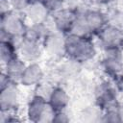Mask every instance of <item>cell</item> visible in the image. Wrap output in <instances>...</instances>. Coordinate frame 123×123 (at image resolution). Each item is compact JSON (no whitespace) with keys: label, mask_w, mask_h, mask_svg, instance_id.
Here are the masks:
<instances>
[{"label":"cell","mask_w":123,"mask_h":123,"mask_svg":"<svg viewBox=\"0 0 123 123\" xmlns=\"http://www.w3.org/2000/svg\"><path fill=\"white\" fill-rule=\"evenodd\" d=\"M81 64L82 63L67 58V61H65L64 62H61V64L57 68V71L61 76H62V78H71L79 74Z\"/></svg>","instance_id":"obj_16"},{"label":"cell","mask_w":123,"mask_h":123,"mask_svg":"<svg viewBox=\"0 0 123 123\" xmlns=\"http://www.w3.org/2000/svg\"><path fill=\"white\" fill-rule=\"evenodd\" d=\"M69 99L70 97L64 88L61 86H54L47 100L55 112H57L65 110L69 104Z\"/></svg>","instance_id":"obj_13"},{"label":"cell","mask_w":123,"mask_h":123,"mask_svg":"<svg viewBox=\"0 0 123 123\" xmlns=\"http://www.w3.org/2000/svg\"><path fill=\"white\" fill-rule=\"evenodd\" d=\"M26 65L27 62L20 57H17L3 65V72L9 77L12 82L19 84L20 78L24 72Z\"/></svg>","instance_id":"obj_14"},{"label":"cell","mask_w":123,"mask_h":123,"mask_svg":"<svg viewBox=\"0 0 123 123\" xmlns=\"http://www.w3.org/2000/svg\"><path fill=\"white\" fill-rule=\"evenodd\" d=\"M18 55L26 62H34L41 56L43 46L42 42L27 36L17 39L15 41Z\"/></svg>","instance_id":"obj_5"},{"label":"cell","mask_w":123,"mask_h":123,"mask_svg":"<svg viewBox=\"0 0 123 123\" xmlns=\"http://www.w3.org/2000/svg\"><path fill=\"white\" fill-rule=\"evenodd\" d=\"M12 11L9 0H0V14H5Z\"/></svg>","instance_id":"obj_20"},{"label":"cell","mask_w":123,"mask_h":123,"mask_svg":"<svg viewBox=\"0 0 123 123\" xmlns=\"http://www.w3.org/2000/svg\"><path fill=\"white\" fill-rule=\"evenodd\" d=\"M97 36L103 50H121L123 48L122 27L108 23Z\"/></svg>","instance_id":"obj_4"},{"label":"cell","mask_w":123,"mask_h":123,"mask_svg":"<svg viewBox=\"0 0 123 123\" xmlns=\"http://www.w3.org/2000/svg\"><path fill=\"white\" fill-rule=\"evenodd\" d=\"M76 15L77 12L70 8H62L54 12L52 16V22L55 30L65 35L69 34Z\"/></svg>","instance_id":"obj_10"},{"label":"cell","mask_w":123,"mask_h":123,"mask_svg":"<svg viewBox=\"0 0 123 123\" xmlns=\"http://www.w3.org/2000/svg\"><path fill=\"white\" fill-rule=\"evenodd\" d=\"M9 2L12 11L23 13V12L26 10L28 5L31 3V0H9Z\"/></svg>","instance_id":"obj_17"},{"label":"cell","mask_w":123,"mask_h":123,"mask_svg":"<svg viewBox=\"0 0 123 123\" xmlns=\"http://www.w3.org/2000/svg\"><path fill=\"white\" fill-rule=\"evenodd\" d=\"M95 99L97 106L102 111H108L116 108V90L115 87L108 83L102 82L95 88Z\"/></svg>","instance_id":"obj_6"},{"label":"cell","mask_w":123,"mask_h":123,"mask_svg":"<svg viewBox=\"0 0 123 123\" xmlns=\"http://www.w3.org/2000/svg\"><path fill=\"white\" fill-rule=\"evenodd\" d=\"M19 105V89L17 83H10L1 88L0 108L1 112H15Z\"/></svg>","instance_id":"obj_7"},{"label":"cell","mask_w":123,"mask_h":123,"mask_svg":"<svg viewBox=\"0 0 123 123\" xmlns=\"http://www.w3.org/2000/svg\"><path fill=\"white\" fill-rule=\"evenodd\" d=\"M55 111L49 105L48 100L39 94H35L29 100L26 114L29 120L34 122H53Z\"/></svg>","instance_id":"obj_3"},{"label":"cell","mask_w":123,"mask_h":123,"mask_svg":"<svg viewBox=\"0 0 123 123\" xmlns=\"http://www.w3.org/2000/svg\"><path fill=\"white\" fill-rule=\"evenodd\" d=\"M64 0H45L44 4L48 7L51 12H54L62 8H63Z\"/></svg>","instance_id":"obj_18"},{"label":"cell","mask_w":123,"mask_h":123,"mask_svg":"<svg viewBox=\"0 0 123 123\" xmlns=\"http://www.w3.org/2000/svg\"><path fill=\"white\" fill-rule=\"evenodd\" d=\"M23 13L11 11L1 15V40H14L25 37L29 25Z\"/></svg>","instance_id":"obj_2"},{"label":"cell","mask_w":123,"mask_h":123,"mask_svg":"<svg viewBox=\"0 0 123 123\" xmlns=\"http://www.w3.org/2000/svg\"><path fill=\"white\" fill-rule=\"evenodd\" d=\"M67 121H69V117L64 112V111H57L53 118V122H67Z\"/></svg>","instance_id":"obj_19"},{"label":"cell","mask_w":123,"mask_h":123,"mask_svg":"<svg viewBox=\"0 0 123 123\" xmlns=\"http://www.w3.org/2000/svg\"><path fill=\"white\" fill-rule=\"evenodd\" d=\"M102 67L111 77H119L123 70L121 50H104Z\"/></svg>","instance_id":"obj_9"},{"label":"cell","mask_w":123,"mask_h":123,"mask_svg":"<svg viewBox=\"0 0 123 123\" xmlns=\"http://www.w3.org/2000/svg\"><path fill=\"white\" fill-rule=\"evenodd\" d=\"M118 111H119V113H120V116H121V121H123V102L118 107Z\"/></svg>","instance_id":"obj_21"},{"label":"cell","mask_w":123,"mask_h":123,"mask_svg":"<svg viewBox=\"0 0 123 123\" xmlns=\"http://www.w3.org/2000/svg\"><path fill=\"white\" fill-rule=\"evenodd\" d=\"M19 57L16 43L14 40H1L0 46V60L2 65L8 63L13 59Z\"/></svg>","instance_id":"obj_15"},{"label":"cell","mask_w":123,"mask_h":123,"mask_svg":"<svg viewBox=\"0 0 123 123\" xmlns=\"http://www.w3.org/2000/svg\"><path fill=\"white\" fill-rule=\"evenodd\" d=\"M65 34L59 31L50 32L42 41L43 49L54 58L65 56Z\"/></svg>","instance_id":"obj_8"},{"label":"cell","mask_w":123,"mask_h":123,"mask_svg":"<svg viewBox=\"0 0 123 123\" xmlns=\"http://www.w3.org/2000/svg\"><path fill=\"white\" fill-rule=\"evenodd\" d=\"M96 55V47L91 37L67 34L65 37V56L80 63L88 62Z\"/></svg>","instance_id":"obj_1"},{"label":"cell","mask_w":123,"mask_h":123,"mask_svg":"<svg viewBox=\"0 0 123 123\" xmlns=\"http://www.w3.org/2000/svg\"><path fill=\"white\" fill-rule=\"evenodd\" d=\"M50 12L51 11L44 3L31 2L23 12V15L27 22L30 24H36L47 22Z\"/></svg>","instance_id":"obj_11"},{"label":"cell","mask_w":123,"mask_h":123,"mask_svg":"<svg viewBox=\"0 0 123 123\" xmlns=\"http://www.w3.org/2000/svg\"><path fill=\"white\" fill-rule=\"evenodd\" d=\"M43 76V69L37 62H28L20 78L19 84L23 86H37L42 83Z\"/></svg>","instance_id":"obj_12"}]
</instances>
